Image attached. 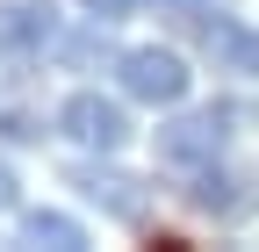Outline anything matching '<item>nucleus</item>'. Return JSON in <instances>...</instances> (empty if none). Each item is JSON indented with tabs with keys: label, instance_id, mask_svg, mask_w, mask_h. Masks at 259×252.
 Listing matches in <instances>:
<instances>
[{
	"label": "nucleus",
	"instance_id": "0eeeda50",
	"mask_svg": "<svg viewBox=\"0 0 259 252\" xmlns=\"http://www.w3.org/2000/svg\"><path fill=\"white\" fill-rule=\"evenodd\" d=\"M187 202L202 209V216H245V209H252L245 180H238V173H223V166H194V180H187Z\"/></svg>",
	"mask_w": 259,
	"mask_h": 252
},
{
	"label": "nucleus",
	"instance_id": "f03ea898",
	"mask_svg": "<svg viewBox=\"0 0 259 252\" xmlns=\"http://www.w3.org/2000/svg\"><path fill=\"white\" fill-rule=\"evenodd\" d=\"M115 72H122V94H130V101H144V108H180L187 101V65H180V58L173 51H122L115 58Z\"/></svg>",
	"mask_w": 259,
	"mask_h": 252
},
{
	"label": "nucleus",
	"instance_id": "f257e3e1",
	"mask_svg": "<svg viewBox=\"0 0 259 252\" xmlns=\"http://www.w3.org/2000/svg\"><path fill=\"white\" fill-rule=\"evenodd\" d=\"M223 144H231V115L223 108H202V115H173L166 130H158V166H216L223 159Z\"/></svg>",
	"mask_w": 259,
	"mask_h": 252
},
{
	"label": "nucleus",
	"instance_id": "6e6552de",
	"mask_svg": "<svg viewBox=\"0 0 259 252\" xmlns=\"http://www.w3.org/2000/svg\"><path fill=\"white\" fill-rule=\"evenodd\" d=\"M22 245H44V252H79V245H87V231H79L65 209H22Z\"/></svg>",
	"mask_w": 259,
	"mask_h": 252
},
{
	"label": "nucleus",
	"instance_id": "f8f14e48",
	"mask_svg": "<svg viewBox=\"0 0 259 252\" xmlns=\"http://www.w3.org/2000/svg\"><path fill=\"white\" fill-rule=\"evenodd\" d=\"M8 137H15V144H36L44 122H36V115H8Z\"/></svg>",
	"mask_w": 259,
	"mask_h": 252
},
{
	"label": "nucleus",
	"instance_id": "ddd939ff",
	"mask_svg": "<svg viewBox=\"0 0 259 252\" xmlns=\"http://www.w3.org/2000/svg\"><path fill=\"white\" fill-rule=\"evenodd\" d=\"M0 209H15V173H8V159H0Z\"/></svg>",
	"mask_w": 259,
	"mask_h": 252
},
{
	"label": "nucleus",
	"instance_id": "9b49d317",
	"mask_svg": "<svg viewBox=\"0 0 259 252\" xmlns=\"http://www.w3.org/2000/svg\"><path fill=\"white\" fill-rule=\"evenodd\" d=\"M166 8H173V15H180V22H209V15H216V8H223V0H166Z\"/></svg>",
	"mask_w": 259,
	"mask_h": 252
},
{
	"label": "nucleus",
	"instance_id": "20e7f679",
	"mask_svg": "<svg viewBox=\"0 0 259 252\" xmlns=\"http://www.w3.org/2000/svg\"><path fill=\"white\" fill-rule=\"evenodd\" d=\"M65 44V15L51 0H8L0 8V58H44Z\"/></svg>",
	"mask_w": 259,
	"mask_h": 252
},
{
	"label": "nucleus",
	"instance_id": "39448f33",
	"mask_svg": "<svg viewBox=\"0 0 259 252\" xmlns=\"http://www.w3.org/2000/svg\"><path fill=\"white\" fill-rule=\"evenodd\" d=\"M72 187H79L101 216H115V224H144V209H151L144 180L122 173V166H72Z\"/></svg>",
	"mask_w": 259,
	"mask_h": 252
},
{
	"label": "nucleus",
	"instance_id": "423d86ee",
	"mask_svg": "<svg viewBox=\"0 0 259 252\" xmlns=\"http://www.w3.org/2000/svg\"><path fill=\"white\" fill-rule=\"evenodd\" d=\"M202 51L216 58V72H245L259 79V29L238 22V15H209L202 22Z\"/></svg>",
	"mask_w": 259,
	"mask_h": 252
},
{
	"label": "nucleus",
	"instance_id": "1a4fd4ad",
	"mask_svg": "<svg viewBox=\"0 0 259 252\" xmlns=\"http://www.w3.org/2000/svg\"><path fill=\"white\" fill-rule=\"evenodd\" d=\"M58 58H65V65H79V72L108 65V58H115V44H108V22H94V29H79V36H65V44H58Z\"/></svg>",
	"mask_w": 259,
	"mask_h": 252
},
{
	"label": "nucleus",
	"instance_id": "9d476101",
	"mask_svg": "<svg viewBox=\"0 0 259 252\" xmlns=\"http://www.w3.org/2000/svg\"><path fill=\"white\" fill-rule=\"evenodd\" d=\"M87 8V22H122V15H137L144 0H79Z\"/></svg>",
	"mask_w": 259,
	"mask_h": 252
},
{
	"label": "nucleus",
	"instance_id": "7ed1b4c3",
	"mask_svg": "<svg viewBox=\"0 0 259 252\" xmlns=\"http://www.w3.org/2000/svg\"><path fill=\"white\" fill-rule=\"evenodd\" d=\"M58 130L72 137V144H87V151H122V144H130V115H122V101L79 87L72 101L58 108Z\"/></svg>",
	"mask_w": 259,
	"mask_h": 252
}]
</instances>
